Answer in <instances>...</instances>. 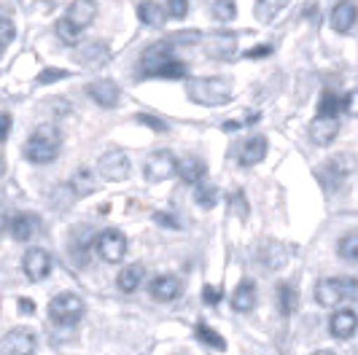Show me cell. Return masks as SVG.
<instances>
[{"label": "cell", "instance_id": "cell-1", "mask_svg": "<svg viewBox=\"0 0 358 355\" xmlns=\"http://www.w3.org/2000/svg\"><path fill=\"white\" fill-rule=\"evenodd\" d=\"M62 148V132L54 124H38L22 145V157L30 164H52Z\"/></svg>", "mask_w": 358, "mask_h": 355}, {"label": "cell", "instance_id": "cell-2", "mask_svg": "<svg viewBox=\"0 0 358 355\" xmlns=\"http://www.w3.org/2000/svg\"><path fill=\"white\" fill-rule=\"evenodd\" d=\"M189 100H194L197 106H224L232 100V81L221 78V75H208V78H192L186 84Z\"/></svg>", "mask_w": 358, "mask_h": 355}, {"label": "cell", "instance_id": "cell-3", "mask_svg": "<svg viewBox=\"0 0 358 355\" xmlns=\"http://www.w3.org/2000/svg\"><path fill=\"white\" fill-rule=\"evenodd\" d=\"M46 312H49L52 323L62 326V328L65 326H76L78 320L84 318V302H81V296L65 291V294H57L52 302H49Z\"/></svg>", "mask_w": 358, "mask_h": 355}, {"label": "cell", "instance_id": "cell-4", "mask_svg": "<svg viewBox=\"0 0 358 355\" xmlns=\"http://www.w3.org/2000/svg\"><path fill=\"white\" fill-rule=\"evenodd\" d=\"M356 170H358V159L353 154H337V157H331V159L318 170V175H321V180L326 186L337 189V186H342Z\"/></svg>", "mask_w": 358, "mask_h": 355}, {"label": "cell", "instance_id": "cell-5", "mask_svg": "<svg viewBox=\"0 0 358 355\" xmlns=\"http://www.w3.org/2000/svg\"><path fill=\"white\" fill-rule=\"evenodd\" d=\"M94 250L97 256L108 261V264H119L127 256V237L119 229H106L97 234L94 240Z\"/></svg>", "mask_w": 358, "mask_h": 355}, {"label": "cell", "instance_id": "cell-6", "mask_svg": "<svg viewBox=\"0 0 358 355\" xmlns=\"http://www.w3.org/2000/svg\"><path fill=\"white\" fill-rule=\"evenodd\" d=\"M52 266H54L52 253L43 248H30L24 253V259H22V272H24V277L33 280V283L46 280V277L52 275Z\"/></svg>", "mask_w": 358, "mask_h": 355}, {"label": "cell", "instance_id": "cell-7", "mask_svg": "<svg viewBox=\"0 0 358 355\" xmlns=\"http://www.w3.org/2000/svg\"><path fill=\"white\" fill-rule=\"evenodd\" d=\"M129 170H132V164H129V157H127L124 151H108V154H103L100 161H97L100 178H103V180H110V183L127 180Z\"/></svg>", "mask_w": 358, "mask_h": 355}, {"label": "cell", "instance_id": "cell-8", "mask_svg": "<svg viewBox=\"0 0 358 355\" xmlns=\"http://www.w3.org/2000/svg\"><path fill=\"white\" fill-rule=\"evenodd\" d=\"M38 339L30 328H14L0 339V355H36Z\"/></svg>", "mask_w": 358, "mask_h": 355}, {"label": "cell", "instance_id": "cell-9", "mask_svg": "<svg viewBox=\"0 0 358 355\" xmlns=\"http://www.w3.org/2000/svg\"><path fill=\"white\" fill-rule=\"evenodd\" d=\"M176 157L170 154V151H154L148 159H145V180L148 183H162V180H167V178L176 175Z\"/></svg>", "mask_w": 358, "mask_h": 355}, {"label": "cell", "instance_id": "cell-10", "mask_svg": "<svg viewBox=\"0 0 358 355\" xmlns=\"http://www.w3.org/2000/svg\"><path fill=\"white\" fill-rule=\"evenodd\" d=\"M348 296V285L342 277H326L315 285V302L321 307H334Z\"/></svg>", "mask_w": 358, "mask_h": 355}, {"label": "cell", "instance_id": "cell-11", "mask_svg": "<svg viewBox=\"0 0 358 355\" xmlns=\"http://www.w3.org/2000/svg\"><path fill=\"white\" fill-rule=\"evenodd\" d=\"M340 135V122L334 116H318L310 122V140L315 145H331Z\"/></svg>", "mask_w": 358, "mask_h": 355}, {"label": "cell", "instance_id": "cell-12", "mask_svg": "<svg viewBox=\"0 0 358 355\" xmlns=\"http://www.w3.org/2000/svg\"><path fill=\"white\" fill-rule=\"evenodd\" d=\"M358 22V6L353 0H340L334 8H331V27L337 33H350Z\"/></svg>", "mask_w": 358, "mask_h": 355}, {"label": "cell", "instance_id": "cell-13", "mask_svg": "<svg viewBox=\"0 0 358 355\" xmlns=\"http://www.w3.org/2000/svg\"><path fill=\"white\" fill-rule=\"evenodd\" d=\"M38 215L33 213H17L8 218V231H11V237L17 240V242H30L33 237L38 234Z\"/></svg>", "mask_w": 358, "mask_h": 355}, {"label": "cell", "instance_id": "cell-14", "mask_svg": "<svg viewBox=\"0 0 358 355\" xmlns=\"http://www.w3.org/2000/svg\"><path fill=\"white\" fill-rule=\"evenodd\" d=\"M167 59H173V43L170 41H159V43H151L141 57V65H143L145 75H154L157 68H162Z\"/></svg>", "mask_w": 358, "mask_h": 355}, {"label": "cell", "instance_id": "cell-15", "mask_svg": "<svg viewBox=\"0 0 358 355\" xmlns=\"http://www.w3.org/2000/svg\"><path fill=\"white\" fill-rule=\"evenodd\" d=\"M148 294L157 302H176L180 296V280L176 275H159L148 283Z\"/></svg>", "mask_w": 358, "mask_h": 355}, {"label": "cell", "instance_id": "cell-16", "mask_svg": "<svg viewBox=\"0 0 358 355\" xmlns=\"http://www.w3.org/2000/svg\"><path fill=\"white\" fill-rule=\"evenodd\" d=\"M87 94H90L100 108H116L119 100H122L119 87H116L113 81H106V78H103V81H92L90 87H87Z\"/></svg>", "mask_w": 358, "mask_h": 355}, {"label": "cell", "instance_id": "cell-17", "mask_svg": "<svg viewBox=\"0 0 358 355\" xmlns=\"http://www.w3.org/2000/svg\"><path fill=\"white\" fill-rule=\"evenodd\" d=\"M329 331L337 339H350L358 331V315L353 310H337L329 320Z\"/></svg>", "mask_w": 358, "mask_h": 355}, {"label": "cell", "instance_id": "cell-18", "mask_svg": "<svg viewBox=\"0 0 358 355\" xmlns=\"http://www.w3.org/2000/svg\"><path fill=\"white\" fill-rule=\"evenodd\" d=\"M176 173L183 183H189V186H197L199 180L205 178L208 173V164L199 159V157H183V159L176 161Z\"/></svg>", "mask_w": 358, "mask_h": 355}, {"label": "cell", "instance_id": "cell-19", "mask_svg": "<svg viewBox=\"0 0 358 355\" xmlns=\"http://www.w3.org/2000/svg\"><path fill=\"white\" fill-rule=\"evenodd\" d=\"M65 17L71 19L76 27L87 30L92 22L97 19V3H94V0H73Z\"/></svg>", "mask_w": 358, "mask_h": 355}, {"label": "cell", "instance_id": "cell-20", "mask_svg": "<svg viewBox=\"0 0 358 355\" xmlns=\"http://www.w3.org/2000/svg\"><path fill=\"white\" fill-rule=\"evenodd\" d=\"M288 256H291V250L286 245H280V242H264L259 248V264L264 266V269H280L288 261Z\"/></svg>", "mask_w": 358, "mask_h": 355}, {"label": "cell", "instance_id": "cell-21", "mask_svg": "<svg viewBox=\"0 0 358 355\" xmlns=\"http://www.w3.org/2000/svg\"><path fill=\"white\" fill-rule=\"evenodd\" d=\"M264 157H267V138L264 135H253L240 148V164L243 167H253V164H259Z\"/></svg>", "mask_w": 358, "mask_h": 355}, {"label": "cell", "instance_id": "cell-22", "mask_svg": "<svg viewBox=\"0 0 358 355\" xmlns=\"http://www.w3.org/2000/svg\"><path fill=\"white\" fill-rule=\"evenodd\" d=\"M138 17L143 22L145 27H164V22H167V11L162 8L157 0H141L138 3Z\"/></svg>", "mask_w": 358, "mask_h": 355}, {"label": "cell", "instance_id": "cell-23", "mask_svg": "<svg viewBox=\"0 0 358 355\" xmlns=\"http://www.w3.org/2000/svg\"><path fill=\"white\" fill-rule=\"evenodd\" d=\"M108 57H110V49H108V43H103V41H92V43H87V46L78 52V59H81L87 68H103L108 62Z\"/></svg>", "mask_w": 358, "mask_h": 355}, {"label": "cell", "instance_id": "cell-24", "mask_svg": "<svg viewBox=\"0 0 358 355\" xmlns=\"http://www.w3.org/2000/svg\"><path fill=\"white\" fill-rule=\"evenodd\" d=\"M143 277H145V266L135 261V264L124 266V269L119 272V277H116V285H119L124 294H132V291H138V288H141Z\"/></svg>", "mask_w": 358, "mask_h": 355}, {"label": "cell", "instance_id": "cell-25", "mask_svg": "<svg viewBox=\"0 0 358 355\" xmlns=\"http://www.w3.org/2000/svg\"><path fill=\"white\" fill-rule=\"evenodd\" d=\"M232 307L237 312H251L253 307H256V285H253V280H243L234 288Z\"/></svg>", "mask_w": 358, "mask_h": 355}, {"label": "cell", "instance_id": "cell-26", "mask_svg": "<svg viewBox=\"0 0 358 355\" xmlns=\"http://www.w3.org/2000/svg\"><path fill=\"white\" fill-rule=\"evenodd\" d=\"M54 33H57V38H59L65 46H78V43H81V38H84V30H81V27H76L68 17L57 19Z\"/></svg>", "mask_w": 358, "mask_h": 355}, {"label": "cell", "instance_id": "cell-27", "mask_svg": "<svg viewBox=\"0 0 358 355\" xmlns=\"http://www.w3.org/2000/svg\"><path fill=\"white\" fill-rule=\"evenodd\" d=\"M299 307V294L291 283H280L278 285V310L283 315H294Z\"/></svg>", "mask_w": 358, "mask_h": 355}, {"label": "cell", "instance_id": "cell-28", "mask_svg": "<svg viewBox=\"0 0 358 355\" xmlns=\"http://www.w3.org/2000/svg\"><path fill=\"white\" fill-rule=\"evenodd\" d=\"M291 0H256V8H253V14L259 22H272V19L278 17L283 8H286Z\"/></svg>", "mask_w": 358, "mask_h": 355}, {"label": "cell", "instance_id": "cell-29", "mask_svg": "<svg viewBox=\"0 0 358 355\" xmlns=\"http://www.w3.org/2000/svg\"><path fill=\"white\" fill-rule=\"evenodd\" d=\"M205 49L215 59H229L234 54V38L232 36H215L210 38V43H205Z\"/></svg>", "mask_w": 358, "mask_h": 355}, {"label": "cell", "instance_id": "cell-30", "mask_svg": "<svg viewBox=\"0 0 358 355\" xmlns=\"http://www.w3.org/2000/svg\"><path fill=\"white\" fill-rule=\"evenodd\" d=\"M194 337H197L202 345L213 347V350H227V342H224V337H221L218 331H213L208 323H197V328H194Z\"/></svg>", "mask_w": 358, "mask_h": 355}, {"label": "cell", "instance_id": "cell-31", "mask_svg": "<svg viewBox=\"0 0 358 355\" xmlns=\"http://www.w3.org/2000/svg\"><path fill=\"white\" fill-rule=\"evenodd\" d=\"M194 202H197L202 210H210V208H215V202H218V189L210 186V183H205V180H199L197 189H194Z\"/></svg>", "mask_w": 358, "mask_h": 355}, {"label": "cell", "instance_id": "cell-32", "mask_svg": "<svg viewBox=\"0 0 358 355\" xmlns=\"http://www.w3.org/2000/svg\"><path fill=\"white\" fill-rule=\"evenodd\" d=\"M342 110V100L334 94V92H323L321 100H318V116H334L337 119V113Z\"/></svg>", "mask_w": 358, "mask_h": 355}, {"label": "cell", "instance_id": "cell-33", "mask_svg": "<svg viewBox=\"0 0 358 355\" xmlns=\"http://www.w3.org/2000/svg\"><path fill=\"white\" fill-rule=\"evenodd\" d=\"M337 253L345 261H358V231L342 237L340 242H337Z\"/></svg>", "mask_w": 358, "mask_h": 355}, {"label": "cell", "instance_id": "cell-34", "mask_svg": "<svg viewBox=\"0 0 358 355\" xmlns=\"http://www.w3.org/2000/svg\"><path fill=\"white\" fill-rule=\"evenodd\" d=\"M71 189L78 196L92 194V191H94V175H92L90 170H78V173L73 175V180H71Z\"/></svg>", "mask_w": 358, "mask_h": 355}, {"label": "cell", "instance_id": "cell-35", "mask_svg": "<svg viewBox=\"0 0 358 355\" xmlns=\"http://www.w3.org/2000/svg\"><path fill=\"white\" fill-rule=\"evenodd\" d=\"M154 75L157 78H186V62H180V59H167L162 68H157L154 71Z\"/></svg>", "mask_w": 358, "mask_h": 355}, {"label": "cell", "instance_id": "cell-36", "mask_svg": "<svg viewBox=\"0 0 358 355\" xmlns=\"http://www.w3.org/2000/svg\"><path fill=\"white\" fill-rule=\"evenodd\" d=\"M213 17L218 22H232L237 17V6H234V0H213Z\"/></svg>", "mask_w": 358, "mask_h": 355}, {"label": "cell", "instance_id": "cell-37", "mask_svg": "<svg viewBox=\"0 0 358 355\" xmlns=\"http://www.w3.org/2000/svg\"><path fill=\"white\" fill-rule=\"evenodd\" d=\"M229 210H232L240 221H245V218H248V199H245L243 191H234L232 194V199H229Z\"/></svg>", "mask_w": 358, "mask_h": 355}, {"label": "cell", "instance_id": "cell-38", "mask_svg": "<svg viewBox=\"0 0 358 355\" xmlns=\"http://www.w3.org/2000/svg\"><path fill=\"white\" fill-rule=\"evenodd\" d=\"M17 38V27L8 17H0V49H6Z\"/></svg>", "mask_w": 358, "mask_h": 355}, {"label": "cell", "instance_id": "cell-39", "mask_svg": "<svg viewBox=\"0 0 358 355\" xmlns=\"http://www.w3.org/2000/svg\"><path fill=\"white\" fill-rule=\"evenodd\" d=\"M167 14L173 19H186V14H189V0H167Z\"/></svg>", "mask_w": 358, "mask_h": 355}, {"label": "cell", "instance_id": "cell-40", "mask_svg": "<svg viewBox=\"0 0 358 355\" xmlns=\"http://www.w3.org/2000/svg\"><path fill=\"white\" fill-rule=\"evenodd\" d=\"M59 78H68V71H59V68H46V71L38 75V84L49 87L52 81H59Z\"/></svg>", "mask_w": 358, "mask_h": 355}, {"label": "cell", "instance_id": "cell-41", "mask_svg": "<svg viewBox=\"0 0 358 355\" xmlns=\"http://www.w3.org/2000/svg\"><path fill=\"white\" fill-rule=\"evenodd\" d=\"M342 108H345L353 119H358V89H350V92L342 97Z\"/></svg>", "mask_w": 358, "mask_h": 355}, {"label": "cell", "instance_id": "cell-42", "mask_svg": "<svg viewBox=\"0 0 358 355\" xmlns=\"http://www.w3.org/2000/svg\"><path fill=\"white\" fill-rule=\"evenodd\" d=\"M138 122H141V124H145V126H151L154 132H167V124H164L162 119H154V116H148V113H141V116H138Z\"/></svg>", "mask_w": 358, "mask_h": 355}, {"label": "cell", "instance_id": "cell-43", "mask_svg": "<svg viewBox=\"0 0 358 355\" xmlns=\"http://www.w3.org/2000/svg\"><path fill=\"white\" fill-rule=\"evenodd\" d=\"M154 221L162 224V226H167V229H180V224L176 221V215H170V213H154Z\"/></svg>", "mask_w": 358, "mask_h": 355}, {"label": "cell", "instance_id": "cell-44", "mask_svg": "<svg viewBox=\"0 0 358 355\" xmlns=\"http://www.w3.org/2000/svg\"><path fill=\"white\" fill-rule=\"evenodd\" d=\"M202 299L208 304H218L221 302V291H218L215 285H205V288H202Z\"/></svg>", "mask_w": 358, "mask_h": 355}, {"label": "cell", "instance_id": "cell-45", "mask_svg": "<svg viewBox=\"0 0 358 355\" xmlns=\"http://www.w3.org/2000/svg\"><path fill=\"white\" fill-rule=\"evenodd\" d=\"M11 135V116L8 113H0V143Z\"/></svg>", "mask_w": 358, "mask_h": 355}, {"label": "cell", "instance_id": "cell-46", "mask_svg": "<svg viewBox=\"0 0 358 355\" xmlns=\"http://www.w3.org/2000/svg\"><path fill=\"white\" fill-rule=\"evenodd\" d=\"M19 312H24V315H33V312H36V304L30 302V299H19Z\"/></svg>", "mask_w": 358, "mask_h": 355}, {"label": "cell", "instance_id": "cell-47", "mask_svg": "<svg viewBox=\"0 0 358 355\" xmlns=\"http://www.w3.org/2000/svg\"><path fill=\"white\" fill-rule=\"evenodd\" d=\"M269 52H272V46L264 43V46H256V49H251V52H245V54H248V57H267Z\"/></svg>", "mask_w": 358, "mask_h": 355}, {"label": "cell", "instance_id": "cell-48", "mask_svg": "<svg viewBox=\"0 0 358 355\" xmlns=\"http://www.w3.org/2000/svg\"><path fill=\"white\" fill-rule=\"evenodd\" d=\"M313 355H337V353H331V350H315Z\"/></svg>", "mask_w": 358, "mask_h": 355}, {"label": "cell", "instance_id": "cell-49", "mask_svg": "<svg viewBox=\"0 0 358 355\" xmlns=\"http://www.w3.org/2000/svg\"><path fill=\"white\" fill-rule=\"evenodd\" d=\"M0 54H3V49H0Z\"/></svg>", "mask_w": 358, "mask_h": 355}]
</instances>
